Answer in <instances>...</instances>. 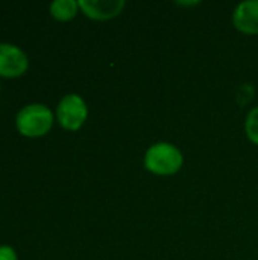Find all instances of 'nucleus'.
<instances>
[{
  "mask_svg": "<svg viewBox=\"0 0 258 260\" xmlns=\"http://www.w3.org/2000/svg\"><path fill=\"white\" fill-rule=\"evenodd\" d=\"M55 122V111L41 102H32L21 107L14 119L17 133L26 139H40L47 136Z\"/></svg>",
  "mask_w": 258,
  "mask_h": 260,
  "instance_id": "f257e3e1",
  "label": "nucleus"
},
{
  "mask_svg": "<svg viewBox=\"0 0 258 260\" xmlns=\"http://www.w3.org/2000/svg\"><path fill=\"white\" fill-rule=\"evenodd\" d=\"M144 169L157 177H172L184 166L182 151L170 142L152 143L143 157Z\"/></svg>",
  "mask_w": 258,
  "mask_h": 260,
  "instance_id": "f03ea898",
  "label": "nucleus"
},
{
  "mask_svg": "<svg viewBox=\"0 0 258 260\" xmlns=\"http://www.w3.org/2000/svg\"><path fill=\"white\" fill-rule=\"evenodd\" d=\"M58 125L65 131H79L88 119L87 101L79 93L64 94L55 108Z\"/></svg>",
  "mask_w": 258,
  "mask_h": 260,
  "instance_id": "7ed1b4c3",
  "label": "nucleus"
},
{
  "mask_svg": "<svg viewBox=\"0 0 258 260\" xmlns=\"http://www.w3.org/2000/svg\"><path fill=\"white\" fill-rule=\"evenodd\" d=\"M29 70V56L17 44L0 41V79H15Z\"/></svg>",
  "mask_w": 258,
  "mask_h": 260,
  "instance_id": "20e7f679",
  "label": "nucleus"
},
{
  "mask_svg": "<svg viewBox=\"0 0 258 260\" xmlns=\"http://www.w3.org/2000/svg\"><path fill=\"white\" fill-rule=\"evenodd\" d=\"M81 12L94 21H106L120 15L126 6L125 0H78Z\"/></svg>",
  "mask_w": 258,
  "mask_h": 260,
  "instance_id": "39448f33",
  "label": "nucleus"
},
{
  "mask_svg": "<svg viewBox=\"0 0 258 260\" xmlns=\"http://www.w3.org/2000/svg\"><path fill=\"white\" fill-rule=\"evenodd\" d=\"M233 26L245 35H258V0L240 2L231 15Z\"/></svg>",
  "mask_w": 258,
  "mask_h": 260,
  "instance_id": "423d86ee",
  "label": "nucleus"
},
{
  "mask_svg": "<svg viewBox=\"0 0 258 260\" xmlns=\"http://www.w3.org/2000/svg\"><path fill=\"white\" fill-rule=\"evenodd\" d=\"M49 12L56 21H70L79 12V2L78 0H53L49 5Z\"/></svg>",
  "mask_w": 258,
  "mask_h": 260,
  "instance_id": "0eeeda50",
  "label": "nucleus"
},
{
  "mask_svg": "<svg viewBox=\"0 0 258 260\" xmlns=\"http://www.w3.org/2000/svg\"><path fill=\"white\" fill-rule=\"evenodd\" d=\"M245 134L248 140L258 146V105L252 107L245 119Z\"/></svg>",
  "mask_w": 258,
  "mask_h": 260,
  "instance_id": "6e6552de",
  "label": "nucleus"
},
{
  "mask_svg": "<svg viewBox=\"0 0 258 260\" xmlns=\"http://www.w3.org/2000/svg\"><path fill=\"white\" fill-rule=\"evenodd\" d=\"M0 260H18L15 248L8 244H0Z\"/></svg>",
  "mask_w": 258,
  "mask_h": 260,
  "instance_id": "1a4fd4ad",
  "label": "nucleus"
},
{
  "mask_svg": "<svg viewBox=\"0 0 258 260\" xmlns=\"http://www.w3.org/2000/svg\"><path fill=\"white\" fill-rule=\"evenodd\" d=\"M0 90H2V82H0Z\"/></svg>",
  "mask_w": 258,
  "mask_h": 260,
  "instance_id": "9d476101",
  "label": "nucleus"
}]
</instances>
